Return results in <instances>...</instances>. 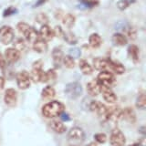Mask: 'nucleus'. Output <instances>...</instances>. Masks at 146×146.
Wrapping results in <instances>:
<instances>
[{
	"label": "nucleus",
	"instance_id": "44",
	"mask_svg": "<svg viewBox=\"0 0 146 146\" xmlns=\"http://www.w3.org/2000/svg\"><path fill=\"white\" fill-rule=\"evenodd\" d=\"M86 146H97V144H96L95 143H90L89 144H87Z\"/></svg>",
	"mask_w": 146,
	"mask_h": 146
},
{
	"label": "nucleus",
	"instance_id": "3",
	"mask_svg": "<svg viewBox=\"0 0 146 146\" xmlns=\"http://www.w3.org/2000/svg\"><path fill=\"white\" fill-rule=\"evenodd\" d=\"M65 93L71 100H76L82 94V87L79 82H70L66 85Z\"/></svg>",
	"mask_w": 146,
	"mask_h": 146
},
{
	"label": "nucleus",
	"instance_id": "30",
	"mask_svg": "<svg viewBox=\"0 0 146 146\" xmlns=\"http://www.w3.org/2000/svg\"><path fill=\"white\" fill-rule=\"evenodd\" d=\"M136 107L140 110H144L146 107V97L143 91H141L138 95V98L136 100Z\"/></svg>",
	"mask_w": 146,
	"mask_h": 146
},
{
	"label": "nucleus",
	"instance_id": "21",
	"mask_svg": "<svg viewBox=\"0 0 146 146\" xmlns=\"http://www.w3.org/2000/svg\"><path fill=\"white\" fill-rule=\"evenodd\" d=\"M93 68L97 70H105L109 68V60L102 58H96L93 59Z\"/></svg>",
	"mask_w": 146,
	"mask_h": 146
},
{
	"label": "nucleus",
	"instance_id": "1",
	"mask_svg": "<svg viewBox=\"0 0 146 146\" xmlns=\"http://www.w3.org/2000/svg\"><path fill=\"white\" fill-rule=\"evenodd\" d=\"M65 106L60 102H57V100H53L47 104H45L42 108V114L48 119L56 118L60 116L64 112Z\"/></svg>",
	"mask_w": 146,
	"mask_h": 146
},
{
	"label": "nucleus",
	"instance_id": "15",
	"mask_svg": "<svg viewBox=\"0 0 146 146\" xmlns=\"http://www.w3.org/2000/svg\"><path fill=\"white\" fill-rule=\"evenodd\" d=\"M87 92L90 96H98L100 93V85L97 80H91L86 86Z\"/></svg>",
	"mask_w": 146,
	"mask_h": 146
},
{
	"label": "nucleus",
	"instance_id": "14",
	"mask_svg": "<svg viewBox=\"0 0 146 146\" xmlns=\"http://www.w3.org/2000/svg\"><path fill=\"white\" fill-rule=\"evenodd\" d=\"M39 36L45 41H49L55 36V32L48 25H43L39 30Z\"/></svg>",
	"mask_w": 146,
	"mask_h": 146
},
{
	"label": "nucleus",
	"instance_id": "11",
	"mask_svg": "<svg viewBox=\"0 0 146 146\" xmlns=\"http://www.w3.org/2000/svg\"><path fill=\"white\" fill-rule=\"evenodd\" d=\"M100 92L102 93L103 99L106 100L108 103H115L117 102V96L111 90V87L100 85Z\"/></svg>",
	"mask_w": 146,
	"mask_h": 146
},
{
	"label": "nucleus",
	"instance_id": "45",
	"mask_svg": "<svg viewBox=\"0 0 146 146\" xmlns=\"http://www.w3.org/2000/svg\"><path fill=\"white\" fill-rule=\"evenodd\" d=\"M68 146H79V145H77V144H70V145H68Z\"/></svg>",
	"mask_w": 146,
	"mask_h": 146
},
{
	"label": "nucleus",
	"instance_id": "39",
	"mask_svg": "<svg viewBox=\"0 0 146 146\" xmlns=\"http://www.w3.org/2000/svg\"><path fill=\"white\" fill-rule=\"evenodd\" d=\"M17 12V9L15 8V7H8V8H7L6 10L4 11V14H3V16L5 17H9V16H11V15H13V14H15Z\"/></svg>",
	"mask_w": 146,
	"mask_h": 146
},
{
	"label": "nucleus",
	"instance_id": "4",
	"mask_svg": "<svg viewBox=\"0 0 146 146\" xmlns=\"http://www.w3.org/2000/svg\"><path fill=\"white\" fill-rule=\"evenodd\" d=\"M15 38V33L11 27L3 26L0 27V42L4 45L10 44Z\"/></svg>",
	"mask_w": 146,
	"mask_h": 146
},
{
	"label": "nucleus",
	"instance_id": "23",
	"mask_svg": "<svg viewBox=\"0 0 146 146\" xmlns=\"http://www.w3.org/2000/svg\"><path fill=\"white\" fill-rule=\"evenodd\" d=\"M50 127H51V129L57 132L58 134H61V133H64V132L66 131L67 128L66 126L64 125V123L60 121H53L50 123Z\"/></svg>",
	"mask_w": 146,
	"mask_h": 146
},
{
	"label": "nucleus",
	"instance_id": "31",
	"mask_svg": "<svg viewBox=\"0 0 146 146\" xmlns=\"http://www.w3.org/2000/svg\"><path fill=\"white\" fill-rule=\"evenodd\" d=\"M62 63L64 64V66L68 68H73L75 67V60H74V58L70 56L63 57Z\"/></svg>",
	"mask_w": 146,
	"mask_h": 146
},
{
	"label": "nucleus",
	"instance_id": "42",
	"mask_svg": "<svg viewBox=\"0 0 146 146\" xmlns=\"http://www.w3.org/2000/svg\"><path fill=\"white\" fill-rule=\"evenodd\" d=\"M47 1H48V0H38V1L35 4L34 7H40V6H42V5H44V4H45L46 2H47Z\"/></svg>",
	"mask_w": 146,
	"mask_h": 146
},
{
	"label": "nucleus",
	"instance_id": "25",
	"mask_svg": "<svg viewBox=\"0 0 146 146\" xmlns=\"http://www.w3.org/2000/svg\"><path fill=\"white\" fill-rule=\"evenodd\" d=\"M89 43L90 45L91 48H100V45L102 43V39L100 38V36L98 35V34H91L89 38Z\"/></svg>",
	"mask_w": 146,
	"mask_h": 146
},
{
	"label": "nucleus",
	"instance_id": "38",
	"mask_svg": "<svg viewBox=\"0 0 146 146\" xmlns=\"http://www.w3.org/2000/svg\"><path fill=\"white\" fill-rule=\"evenodd\" d=\"M70 56L74 58H79L80 56V50L78 48H73L70 50Z\"/></svg>",
	"mask_w": 146,
	"mask_h": 146
},
{
	"label": "nucleus",
	"instance_id": "16",
	"mask_svg": "<svg viewBox=\"0 0 146 146\" xmlns=\"http://www.w3.org/2000/svg\"><path fill=\"white\" fill-rule=\"evenodd\" d=\"M121 117L130 123H134L136 121V114L133 109L127 107L121 111Z\"/></svg>",
	"mask_w": 146,
	"mask_h": 146
},
{
	"label": "nucleus",
	"instance_id": "9",
	"mask_svg": "<svg viewBox=\"0 0 146 146\" xmlns=\"http://www.w3.org/2000/svg\"><path fill=\"white\" fill-rule=\"evenodd\" d=\"M4 102L8 107H15L17 105V91L12 88L7 89L6 90V92H5Z\"/></svg>",
	"mask_w": 146,
	"mask_h": 146
},
{
	"label": "nucleus",
	"instance_id": "41",
	"mask_svg": "<svg viewBox=\"0 0 146 146\" xmlns=\"http://www.w3.org/2000/svg\"><path fill=\"white\" fill-rule=\"evenodd\" d=\"M6 65H7V61H6V59H5V57L0 53V68L4 70V68H6Z\"/></svg>",
	"mask_w": 146,
	"mask_h": 146
},
{
	"label": "nucleus",
	"instance_id": "17",
	"mask_svg": "<svg viewBox=\"0 0 146 146\" xmlns=\"http://www.w3.org/2000/svg\"><path fill=\"white\" fill-rule=\"evenodd\" d=\"M22 34L24 35L27 41H29V42H31V43H33L36 38H39L38 31H36L34 27H32L30 26L27 27V29L23 32Z\"/></svg>",
	"mask_w": 146,
	"mask_h": 146
},
{
	"label": "nucleus",
	"instance_id": "13",
	"mask_svg": "<svg viewBox=\"0 0 146 146\" xmlns=\"http://www.w3.org/2000/svg\"><path fill=\"white\" fill-rule=\"evenodd\" d=\"M121 118V110L118 107H112V108H108V112L106 116V120L112 121V122H117Z\"/></svg>",
	"mask_w": 146,
	"mask_h": 146
},
{
	"label": "nucleus",
	"instance_id": "22",
	"mask_svg": "<svg viewBox=\"0 0 146 146\" xmlns=\"http://www.w3.org/2000/svg\"><path fill=\"white\" fill-rule=\"evenodd\" d=\"M112 43L115 46L122 47V46H125L128 43V39L123 34L116 33L112 36Z\"/></svg>",
	"mask_w": 146,
	"mask_h": 146
},
{
	"label": "nucleus",
	"instance_id": "26",
	"mask_svg": "<svg viewBox=\"0 0 146 146\" xmlns=\"http://www.w3.org/2000/svg\"><path fill=\"white\" fill-rule=\"evenodd\" d=\"M80 68L84 75H90L93 72V68L90 66V64L86 61V59H80Z\"/></svg>",
	"mask_w": 146,
	"mask_h": 146
},
{
	"label": "nucleus",
	"instance_id": "24",
	"mask_svg": "<svg viewBox=\"0 0 146 146\" xmlns=\"http://www.w3.org/2000/svg\"><path fill=\"white\" fill-rule=\"evenodd\" d=\"M109 68H111V70L118 75H121L125 71L124 66L119 62H114V61L109 60Z\"/></svg>",
	"mask_w": 146,
	"mask_h": 146
},
{
	"label": "nucleus",
	"instance_id": "2",
	"mask_svg": "<svg viewBox=\"0 0 146 146\" xmlns=\"http://www.w3.org/2000/svg\"><path fill=\"white\" fill-rule=\"evenodd\" d=\"M43 67V62L41 59H38L33 63L32 65V70L29 74L31 80L38 83V82H48V78H47V73L42 70Z\"/></svg>",
	"mask_w": 146,
	"mask_h": 146
},
{
	"label": "nucleus",
	"instance_id": "19",
	"mask_svg": "<svg viewBox=\"0 0 146 146\" xmlns=\"http://www.w3.org/2000/svg\"><path fill=\"white\" fill-rule=\"evenodd\" d=\"M128 55L134 63H138L140 60V49L136 45H131L128 48Z\"/></svg>",
	"mask_w": 146,
	"mask_h": 146
},
{
	"label": "nucleus",
	"instance_id": "36",
	"mask_svg": "<svg viewBox=\"0 0 146 146\" xmlns=\"http://www.w3.org/2000/svg\"><path fill=\"white\" fill-rule=\"evenodd\" d=\"M125 32H126V35L128 36V38H130L131 39H135V38H136V30L133 29V27H127V29H125Z\"/></svg>",
	"mask_w": 146,
	"mask_h": 146
},
{
	"label": "nucleus",
	"instance_id": "33",
	"mask_svg": "<svg viewBox=\"0 0 146 146\" xmlns=\"http://www.w3.org/2000/svg\"><path fill=\"white\" fill-rule=\"evenodd\" d=\"M36 21L39 23L40 25H48V17L44 13H39L38 16L36 17Z\"/></svg>",
	"mask_w": 146,
	"mask_h": 146
},
{
	"label": "nucleus",
	"instance_id": "34",
	"mask_svg": "<svg viewBox=\"0 0 146 146\" xmlns=\"http://www.w3.org/2000/svg\"><path fill=\"white\" fill-rule=\"evenodd\" d=\"M63 38L68 43H70V44H76L77 43L76 36H75L74 34H72L71 32H68V33H65V32H64Z\"/></svg>",
	"mask_w": 146,
	"mask_h": 146
},
{
	"label": "nucleus",
	"instance_id": "20",
	"mask_svg": "<svg viewBox=\"0 0 146 146\" xmlns=\"http://www.w3.org/2000/svg\"><path fill=\"white\" fill-rule=\"evenodd\" d=\"M52 58H53V61H54V66L56 68H59L62 63V59H63L62 50L58 48H54L52 51Z\"/></svg>",
	"mask_w": 146,
	"mask_h": 146
},
{
	"label": "nucleus",
	"instance_id": "8",
	"mask_svg": "<svg viewBox=\"0 0 146 146\" xmlns=\"http://www.w3.org/2000/svg\"><path fill=\"white\" fill-rule=\"evenodd\" d=\"M90 109L91 111L96 112L99 116L103 117V118H105V120H106L108 108L105 106L104 104L98 102V100H92L90 104Z\"/></svg>",
	"mask_w": 146,
	"mask_h": 146
},
{
	"label": "nucleus",
	"instance_id": "6",
	"mask_svg": "<svg viewBox=\"0 0 146 146\" xmlns=\"http://www.w3.org/2000/svg\"><path fill=\"white\" fill-rule=\"evenodd\" d=\"M17 84L20 90L29 89L31 84V79H30L29 73L26 70L18 72L17 75Z\"/></svg>",
	"mask_w": 146,
	"mask_h": 146
},
{
	"label": "nucleus",
	"instance_id": "32",
	"mask_svg": "<svg viewBox=\"0 0 146 146\" xmlns=\"http://www.w3.org/2000/svg\"><path fill=\"white\" fill-rule=\"evenodd\" d=\"M135 0H120L117 3V7L120 10H125L126 8L129 7L132 3H134Z\"/></svg>",
	"mask_w": 146,
	"mask_h": 146
},
{
	"label": "nucleus",
	"instance_id": "28",
	"mask_svg": "<svg viewBox=\"0 0 146 146\" xmlns=\"http://www.w3.org/2000/svg\"><path fill=\"white\" fill-rule=\"evenodd\" d=\"M14 46H15V48L17 49L20 53L27 51V42L21 38H17L15 40V42H14Z\"/></svg>",
	"mask_w": 146,
	"mask_h": 146
},
{
	"label": "nucleus",
	"instance_id": "18",
	"mask_svg": "<svg viewBox=\"0 0 146 146\" xmlns=\"http://www.w3.org/2000/svg\"><path fill=\"white\" fill-rule=\"evenodd\" d=\"M33 49L38 53H44L48 50L47 41H45L41 38H36L33 42Z\"/></svg>",
	"mask_w": 146,
	"mask_h": 146
},
{
	"label": "nucleus",
	"instance_id": "43",
	"mask_svg": "<svg viewBox=\"0 0 146 146\" xmlns=\"http://www.w3.org/2000/svg\"><path fill=\"white\" fill-rule=\"evenodd\" d=\"M5 83H6V80H5L3 77L0 76V90H2L5 87Z\"/></svg>",
	"mask_w": 146,
	"mask_h": 146
},
{
	"label": "nucleus",
	"instance_id": "5",
	"mask_svg": "<svg viewBox=\"0 0 146 146\" xmlns=\"http://www.w3.org/2000/svg\"><path fill=\"white\" fill-rule=\"evenodd\" d=\"M110 143L112 146H124L126 143V138L120 129L115 128V129L112 130L111 133Z\"/></svg>",
	"mask_w": 146,
	"mask_h": 146
},
{
	"label": "nucleus",
	"instance_id": "27",
	"mask_svg": "<svg viewBox=\"0 0 146 146\" xmlns=\"http://www.w3.org/2000/svg\"><path fill=\"white\" fill-rule=\"evenodd\" d=\"M75 17L72 15V14H66L65 16L63 17L62 18V23L63 25L65 26L66 27H68L70 29L75 24Z\"/></svg>",
	"mask_w": 146,
	"mask_h": 146
},
{
	"label": "nucleus",
	"instance_id": "7",
	"mask_svg": "<svg viewBox=\"0 0 146 146\" xmlns=\"http://www.w3.org/2000/svg\"><path fill=\"white\" fill-rule=\"evenodd\" d=\"M97 81L99 82V84L102 86L111 87L113 85L114 82H115V78H114V76L111 72L103 70L98 75Z\"/></svg>",
	"mask_w": 146,
	"mask_h": 146
},
{
	"label": "nucleus",
	"instance_id": "10",
	"mask_svg": "<svg viewBox=\"0 0 146 146\" xmlns=\"http://www.w3.org/2000/svg\"><path fill=\"white\" fill-rule=\"evenodd\" d=\"M68 137L70 141H83L85 138V133L82 129L79 127H73L70 130L68 133Z\"/></svg>",
	"mask_w": 146,
	"mask_h": 146
},
{
	"label": "nucleus",
	"instance_id": "40",
	"mask_svg": "<svg viewBox=\"0 0 146 146\" xmlns=\"http://www.w3.org/2000/svg\"><path fill=\"white\" fill-rule=\"evenodd\" d=\"M46 73H47L48 81H49V80H53L56 79L57 74H56V72H55V70H49L48 71H47Z\"/></svg>",
	"mask_w": 146,
	"mask_h": 146
},
{
	"label": "nucleus",
	"instance_id": "35",
	"mask_svg": "<svg viewBox=\"0 0 146 146\" xmlns=\"http://www.w3.org/2000/svg\"><path fill=\"white\" fill-rule=\"evenodd\" d=\"M94 139L98 143H105L107 141V136L105 133H97L94 135Z\"/></svg>",
	"mask_w": 146,
	"mask_h": 146
},
{
	"label": "nucleus",
	"instance_id": "12",
	"mask_svg": "<svg viewBox=\"0 0 146 146\" xmlns=\"http://www.w3.org/2000/svg\"><path fill=\"white\" fill-rule=\"evenodd\" d=\"M21 53L15 48H7L5 51V59L8 63H15L20 58Z\"/></svg>",
	"mask_w": 146,
	"mask_h": 146
},
{
	"label": "nucleus",
	"instance_id": "29",
	"mask_svg": "<svg viewBox=\"0 0 146 146\" xmlns=\"http://www.w3.org/2000/svg\"><path fill=\"white\" fill-rule=\"evenodd\" d=\"M55 95H56V91L51 86H47L43 89L42 92H41V96L44 99H52L55 97Z\"/></svg>",
	"mask_w": 146,
	"mask_h": 146
},
{
	"label": "nucleus",
	"instance_id": "37",
	"mask_svg": "<svg viewBox=\"0 0 146 146\" xmlns=\"http://www.w3.org/2000/svg\"><path fill=\"white\" fill-rule=\"evenodd\" d=\"M81 2L87 7H93L98 6L100 3V0H81Z\"/></svg>",
	"mask_w": 146,
	"mask_h": 146
}]
</instances>
